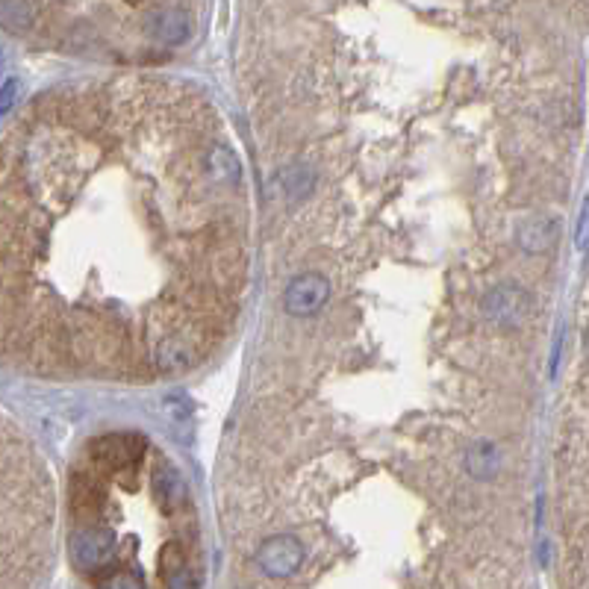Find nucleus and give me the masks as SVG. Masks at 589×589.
I'll return each mask as SVG.
<instances>
[{
    "label": "nucleus",
    "mask_w": 589,
    "mask_h": 589,
    "mask_svg": "<svg viewBox=\"0 0 589 589\" xmlns=\"http://www.w3.org/2000/svg\"><path fill=\"white\" fill-rule=\"evenodd\" d=\"M98 589H145V581L136 572L127 569H109L107 575L98 578Z\"/></svg>",
    "instance_id": "obj_8"
},
{
    "label": "nucleus",
    "mask_w": 589,
    "mask_h": 589,
    "mask_svg": "<svg viewBox=\"0 0 589 589\" xmlns=\"http://www.w3.org/2000/svg\"><path fill=\"white\" fill-rule=\"evenodd\" d=\"M148 457V439L142 433H107L98 436L89 445V463L107 469V472H118V469H133L139 463H145Z\"/></svg>",
    "instance_id": "obj_2"
},
{
    "label": "nucleus",
    "mask_w": 589,
    "mask_h": 589,
    "mask_svg": "<svg viewBox=\"0 0 589 589\" xmlns=\"http://www.w3.org/2000/svg\"><path fill=\"white\" fill-rule=\"evenodd\" d=\"M165 589H198L195 587V575H192V569H180V572L168 575V578H165Z\"/></svg>",
    "instance_id": "obj_9"
},
{
    "label": "nucleus",
    "mask_w": 589,
    "mask_h": 589,
    "mask_svg": "<svg viewBox=\"0 0 589 589\" xmlns=\"http://www.w3.org/2000/svg\"><path fill=\"white\" fill-rule=\"evenodd\" d=\"M260 569L266 572L268 578H289L301 569L304 563V548L295 536H271L263 542L260 554H257Z\"/></svg>",
    "instance_id": "obj_3"
},
{
    "label": "nucleus",
    "mask_w": 589,
    "mask_h": 589,
    "mask_svg": "<svg viewBox=\"0 0 589 589\" xmlns=\"http://www.w3.org/2000/svg\"><path fill=\"white\" fill-rule=\"evenodd\" d=\"M151 33L168 45L183 42L189 36V15L183 9H160L151 15Z\"/></svg>",
    "instance_id": "obj_6"
},
{
    "label": "nucleus",
    "mask_w": 589,
    "mask_h": 589,
    "mask_svg": "<svg viewBox=\"0 0 589 589\" xmlns=\"http://www.w3.org/2000/svg\"><path fill=\"white\" fill-rule=\"evenodd\" d=\"M115 551L118 542L107 525H80L71 536V560L86 575H107L115 569Z\"/></svg>",
    "instance_id": "obj_1"
},
{
    "label": "nucleus",
    "mask_w": 589,
    "mask_h": 589,
    "mask_svg": "<svg viewBox=\"0 0 589 589\" xmlns=\"http://www.w3.org/2000/svg\"><path fill=\"white\" fill-rule=\"evenodd\" d=\"M33 18V9L27 0H0V27L6 30H24Z\"/></svg>",
    "instance_id": "obj_7"
},
{
    "label": "nucleus",
    "mask_w": 589,
    "mask_h": 589,
    "mask_svg": "<svg viewBox=\"0 0 589 589\" xmlns=\"http://www.w3.org/2000/svg\"><path fill=\"white\" fill-rule=\"evenodd\" d=\"M528 310V295L504 286V289H495L486 301V313L498 322H519Z\"/></svg>",
    "instance_id": "obj_5"
},
{
    "label": "nucleus",
    "mask_w": 589,
    "mask_h": 589,
    "mask_svg": "<svg viewBox=\"0 0 589 589\" xmlns=\"http://www.w3.org/2000/svg\"><path fill=\"white\" fill-rule=\"evenodd\" d=\"M15 89H18L15 83H6V89L0 92V115H3L6 109L12 107V98H15Z\"/></svg>",
    "instance_id": "obj_10"
},
{
    "label": "nucleus",
    "mask_w": 589,
    "mask_h": 589,
    "mask_svg": "<svg viewBox=\"0 0 589 589\" xmlns=\"http://www.w3.org/2000/svg\"><path fill=\"white\" fill-rule=\"evenodd\" d=\"M327 295H330L327 277L316 274V271L301 274V277L292 280L289 289H286V310H289L292 316H310V313H316L319 307H324Z\"/></svg>",
    "instance_id": "obj_4"
}]
</instances>
